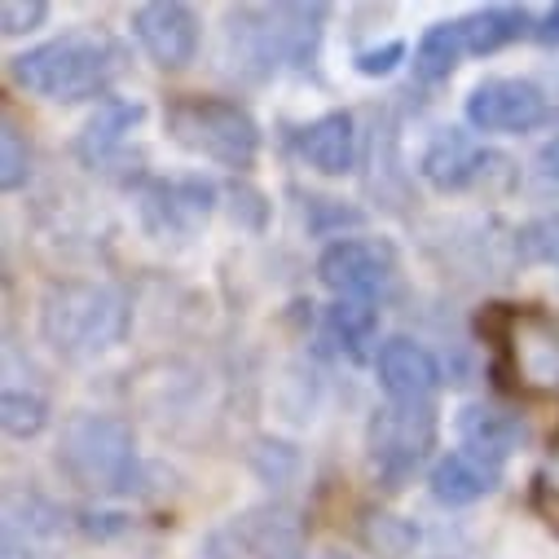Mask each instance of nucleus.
I'll use <instances>...</instances> for the list:
<instances>
[{
  "label": "nucleus",
  "instance_id": "18",
  "mask_svg": "<svg viewBox=\"0 0 559 559\" xmlns=\"http://www.w3.org/2000/svg\"><path fill=\"white\" fill-rule=\"evenodd\" d=\"M136 119H142V106H136V102H119V97L97 102V110L88 115V123H84V132H80V142H75L80 159L93 164V168L106 164V159L123 146V136L132 132Z\"/></svg>",
  "mask_w": 559,
  "mask_h": 559
},
{
  "label": "nucleus",
  "instance_id": "29",
  "mask_svg": "<svg viewBox=\"0 0 559 559\" xmlns=\"http://www.w3.org/2000/svg\"><path fill=\"white\" fill-rule=\"evenodd\" d=\"M555 472H559V441H555ZM555 489H559V480H555Z\"/></svg>",
  "mask_w": 559,
  "mask_h": 559
},
{
  "label": "nucleus",
  "instance_id": "5",
  "mask_svg": "<svg viewBox=\"0 0 559 559\" xmlns=\"http://www.w3.org/2000/svg\"><path fill=\"white\" fill-rule=\"evenodd\" d=\"M164 128L190 155L234 173H247L260 159V123L242 102L229 97H177L164 110Z\"/></svg>",
  "mask_w": 559,
  "mask_h": 559
},
{
  "label": "nucleus",
  "instance_id": "12",
  "mask_svg": "<svg viewBox=\"0 0 559 559\" xmlns=\"http://www.w3.org/2000/svg\"><path fill=\"white\" fill-rule=\"evenodd\" d=\"M212 203H216V190L199 177H186V181H155L146 194H142V221L155 238H168V234H194L199 225H207L212 216Z\"/></svg>",
  "mask_w": 559,
  "mask_h": 559
},
{
  "label": "nucleus",
  "instance_id": "9",
  "mask_svg": "<svg viewBox=\"0 0 559 559\" xmlns=\"http://www.w3.org/2000/svg\"><path fill=\"white\" fill-rule=\"evenodd\" d=\"M546 115H550L546 93L520 75H493L467 93V123L480 132H528L546 123Z\"/></svg>",
  "mask_w": 559,
  "mask_h": 559
},
{
  "label": "nucleus",
  "instance_id": "2",
  "mask_svg": "<svg viewBox=\"0 0 559 559\" xmlns=\"http://www.w3.org/2000/svg\"><path fill=\"white\" fill-rule=\"evenodd\" d=\"M123 67V53L110 36L97 32H67L58 40L32 45L10 58V75L19 88L49 97V102H84L102 97Z\"/></svg>",
  "mask_w": 559,
  "mask_h": 559
},
{
  "label": "nucleus",
  "instance_id": "17",
  "mask_svg": "<svg viewBox=\"0 0 559 559\" xmlns=\"http://www.w3.org/2000/svg\"><path fill=\"white\" fill-rule=\"evenodd\" d=\"M459 32H463L467 58H485V53H498V49L524 40V36H537V23L528 19V10L489 5V10H476V14L459 19Z\"/></svg>",
  "mask_w": 559,
  "mask_h": 559
},
{
  "label": "nucleus",
  "instance_id": "25",
  "mask_svg": "<svg viewBox=\"0 0 559 559\" xmlns=\"http://www.w3.org/2000/svg\"><path fill=\"white\" fill-rule=\"evenodd\" d=\"M45 19H49L45 0H5V5H0V32H5V36H27Z\"/></svg>",
  "mask_w": 559,
  "mask_h": 559
},
{
  "label": "nucleus",
  "instance_id": "21",
  "mask_svg": "<svg viewBox=\"0 0 559 559\" xmlns=\"http://www.w3.org/2000/svg\"><path fill=\"white\" fill-rule=\"evenodd\" d=\"M0 424H5V432H10L14 441H32V437H40L45 424H49V401H45L40 392H19V388H10L5 401H0Z\"/></svg>",
  "mask_w": 559,
  "mask_h": 559
},
{
  "label": "nucleus",
  "instance_id": "23",
  "mask_svg": "<svg viewBox=\"0 0 559 559\" xmlns=\"http://www.w3.org/2000/svg\"><path fill=\"white\" fill-rule=\"evenodd\" d=\"M32 181V146L19 132V123L5 115V128H0V190H23Z\"/></svg>",
  "mask_w": 559,
  "mask_h": 559
},
{
  "label": "nucleus",
  "instance_id": "19",
  "mask_svg": "<svg viewBox=\"0 0 559 559\" xmlns=\"http://www.w3.org/2000/svg\"><path fill=\"white\" fill-rule=\"evenodd\" d=\"M467 58L463 49V32L459 23H437L424 32V40L414 45V80H424V84H441L459 71V62Z\"/></svg>",
  "mask_w": 559,
  "mask_h": 559
},
{
  "label": "nucleus",
  "instance_id": "7",
  "mask_svg": "<svg viewBox=\"0 0 559 559\" xmlns=\"http://www.w3.org/2000/svg\"><path fill=\"white\" fill-rule=\"evenodd\" d=\"M318 277L340 300H370L396 277V247L388 238H335L318 255Z\"/></svg>",
  "mask_w": 559,
  "mask_h": 559
},
{
  "label": "nucleus",
  "instance_id": "1",
  "mask_svg": "<svg viewBox=\"0 0 559 559\" xmlns=\"http://www.w3.org/2000/svg\"><path fill=\"white\" fill-rule=\"evenodd\" d=\"M326 5H242L229 10V62L247 80H269L283 67H313Z\"/></svg>",
  "mask_w": 559,
  "mask_h": 559
},
{
  "label": "nucleus",
  "instance_id": "15",
  "mask_svg": "<svg viewBox=\"0 0 559 559\" xmlns=\"http://www.w3.org/2000/svg\"><path fill=\"white\" fill-rule=\"evenodd\" d=\"M459 441H463V450H472V454H480V459L502 467L524 445V424L511 409L472 401V405L459 409Z\"/></svg>",
  "mask_w": 559,
  "mask_h": 559
},
{
  "label": "nucleus",
  "instance_id": "8",
  "mask_svg": "<svg viewBox=\"0 0 559 559\" xmlns=\"http://www.w3.org/2000/svg\"><path fill=\"white\" fill-rule=\"evenodd\" d=\"M132 40L159 71H181L199 58L203 27L199 14L181 0H151V5L132 10Z\"/></svg>",
  "mask_w": 559,
  "mask_h": 559
},
{
  "label": "nucleus",
  "instance_id": "26",
  "mask_svg": "<svg viewBox=\"0 0 559 559\" xmlns=\"http://www.w3.org/2000/svg\"><path fill=\"white\" fill-rule=\"evenodd\" d=\"M405 62V45L401 40H388V45H379V49H361L357 58H353V67H357V75H392L396 67Z\"/></svg>",
  "mask_w": 559,
  "mask_h": 559
},
{
  "label": "nucleus",
  "instance_id": "20",
  "mask_svg": "<svg viewBox=\"0 0 559 559\" xmlns=\"http://www.w3.org/2000/svg\"><path fill=\"white\" fill-rule=\"evenodd\" d=\"M374 326H379V318H374V305L370 300H340L326 313V331H331V340L340 348H348V357H361L366 353V344L374 340Z\"/></svg>",
  "mask_w": 559,
  "mask_h": 559
},
{
  "label": "nucleus",
  "instance_id": "28",
  "mask_svg": "<svg viewBox=\"0 0 559 559\" xmlns=\"http://www.w3.org/2000/svg\"><path fill=\"white\" fill-rule=\"evenodd\" d=\"M542 173H546V177H555V181H559V142H550V146H546V151H542Z\"/></svg>",
  "mask_w": 559,
  "mask_h": 559
},
{
  "label": "nucleus",
  "instance_id": "3",
  "mask_svg": "<svg viewBox=\"0 0 559 559\" xmlns=\"http://www.w3.org/2000/svg\"><path fill=\"white\" fill-rule=\"evenodd\" d=\"M40 335L67 361H93L128 335V300L106 283H53L40 300Z\"/></svg>",
  "mask_w": 559,
  "mask_h": 559
},
{
  "label": "nucleus",
  "instance_id": "24",
  "mask_svg": "<svg viewBox=\"0 0 559 559\" xmlns=\"http://www.w3.org/2000/svg\"><path fill=\"white\" fill-rule=\"evenodd\" d=\"M418 542V528H409L396 515H370L366 520V546L379 555H405Z\"/></svg>",
  "mask_w": 559,
  "mask_h": 559
},
{
  "label": "nucleus",
  "instance_id": "6",
  "mask_svg": "<svg viewBox=\"0 0 559 559\" xmlns=\"http://www.w3.org/2000/svg\"><path fill=\"white\" fill-rule=\"evenodd\" d=\"M432 445H437L432 405H396V401H388L383 409H374L370 428H366L370 467L388 489H401L418 467H424Z\"/></svg>",
  "mask_w": 559,
  "mask_h": 559
},
{
  "label": "nucleus",
  "instance_id": "4",
  "mask_svg": "<svg viewBox=\"0 0 559 559\" xmlns=\"http://www.w3.org/2000/svg\"><path fill=\"white\" fill-rule=\"evenodd\" d=\"M58 467L84 493H123L136 476V437L119 414L80 409L62 424L58 437Z\"/></svg>",
  "mask_w": 559,
  "mask_h": 559
},
{
  "label": "nucleus",
  "instance_id": "30",
  "mask_svg": "<svg viewBox=\"0 0 559 559\" xmlns=\"http://www.w3.org/2000/svg\"><path fill=\"white\" fill-rule=\"evenodd\" d=\"M326 559H340V555H326Z\"/></svg>",
  "mask_w": 559,
  "mask_h": 559
},
{
  "label": "nucleus",
  "instance_id": "22",
  "mask_svg": "<svg viewBox=\"0 0 559 559\" xmlns=\"http://www.w3.org/2000/svg\"><path fill=\"white\" fill-rule=\"evenodd\" d=\"M515 251H520V260H528V264L559 269V212H542V216H533L528 225H520Z\"/></svg>",
  "mask_w": 559,
  "mask_h": 559
},
{
  "label": "nucleus",
  "instance_id": "10",
  "mask_svg": "<svg viewBox=\"0 0 559 559\" xmlns=\"http://www.w3.org/2000/svg\"><path fill=\"white\" fill-rule=\"evenodd\" d=\"M374 374L388 401L396 405H432L441 388V361L409 335H392L374 353Z\"/></svg>",
  "mask_w": 559,
  "mask_h": 559
},
{
  "label": "nucleus",
  "instance_id": "27",
  "mask_svg": "<svg viewBox=\"0 0 559 559\" xmlns=\"http://www.w3.org/2000/svg\"><path fill=\"white\" fill-rule=\"evenodd\" d=\"M537 40H546V45H559V5L537 23Z\"/></svg>",
  "mask_w": 559,
  "mask_h": 559
},
{
  "label": "nucleus",
  "instance_id": "14",
  "mask_svg": "<svg viewBox=\"0 0 559 559\" xmlns=\"http://www.w3.org/2000/svg\"><path fill=\"white\" fill-rule=\"evenodd\" d=\"M296 146L305 155V164L322 177H348L353 164H357V123L348 110H331V115H318L313 123L300 128Z\"/></svg>",
  "mask_w": 559,
  "mask_h": 559
},
{
  "label": "nucleus",
  "instance_id": "11",
  "mask_svg": "<svg viewBox=\"0 0 559 559\" xmlns=\"http://www.w3.org/2000/svg\"><path fill=\"white\" fill-rule=\"evenodd\" d=\"M216 542H229L234 559H300V550H305L300 520L287 507L247 511L234 524H225L216 533Z\"/></svg>",
  "mask_w": 559,
  "mask_h": 559
},
{
  "label": "nucleus",
  "instance_id": "13",
  "mask_svg": "<svg viewBox=\"0 0 559 559\" xmlns=\"http://www.w3.org/2000/svg\"><path fill=\"white\" fill-rule=\"evenodd\" d=\"M489 164H502L493 151H480L463 128H441L432 136V146L424 151V177L441 190V194H459L467 186H476Z\"/></svg>",
  "mask_w": 559,
  "mask_h": 559
},
{
  "label": "nucleus",
  "instance_id": "16",
  "mask_svg": "<svg viewBox=\"0 0 559 559\" xmlns=\"http://www.w3.org/2000/svg\"><path fill=\"white\" fill-rule=\"evenodd\" d=\"M502 480V467L472 454V450H450L445 459H437L428 485H432V498L445 502V507H472L480 498H489Z\"/></svg>",
  "mask_w": 559,
  "mask_h": 559
}]
</instances>
